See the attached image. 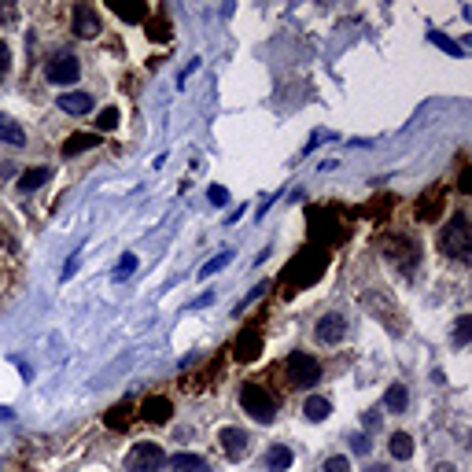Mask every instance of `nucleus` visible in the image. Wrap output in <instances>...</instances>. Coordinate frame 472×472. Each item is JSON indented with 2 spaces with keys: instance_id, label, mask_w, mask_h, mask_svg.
I'll list each match as a JSON object with an SVG mask.
<instances>
[{
  "instance_id": "nucleus-1",
  "label": "nucleus",
  "mask_w": 472,
  "mask_h": 472,
  "mask_svg": "<svg viewBox=\"0 0 472 472\" xmlns=\"http://www.w3.org/2000/svg\"><path fill=\"white\" fill-rule=\"evenodd\" d=\"M439 251L447 255V259H454V262H468L472 259V233H468L465 210H457L447 222V229H443V236H439Z\"/></svg>"
},
{
  "instance_id": "nucleus-2",
  "label": "nucleus",
  "mask_w": 472,
  "mask_h": 472,
  "mask_svg": "<svg viewBox=\"0 0 472 472\" xmlns=\"http://www.w3.org/2000/svg\"><path fill=\"white\" fill-rule=\"evenodd\" d=\"M240 406H244V413L251 421H259V424H269L277 417V398L269 395L266 384H259V380L244 384V391H240Z\"/></svg>"
},
{
  "instance_id": "nucleus-3",
  "label": "nucleus",
  "mask_w": 472,
  "mask_h": 472,
  "mask_svg": "<svg viewBox=\"0 0 472 472\" xmlns=\"http://www.w3.org/2000/svg\"><path fill=\"white\" fill-rule=\"evenodd\" d=\"M284 373H288V384H292V388H303V391H310L313 384L321 380V362L313 358V354L295 351L292 358H288V365H284Z\"/></svg>"
},
{
  "instance_id": "nucleus-4",
  "label": "nucleus",
  "mask_w": 472,
  "mask_h": 472,
  "mask_svg": "<svg viewBox=\"0 0 472 472\" xmlns=\"http://www.w3.org/2000/svg\"><path fill=\"white\" fill-rule=\"evenodd\" d=\"M325 262H328V255H325V251L306 248V251L292 262L295 269L288 274V288H292V284H295V288H303V284H313V281H318V277L325 274Z\"/></svg>"
},
{
  "instance_id": "nucleus-5",
  "label": "nucleus",
  "mask_w": 472,
  "mask_h": 472,
  "mask_svg": "<svg viewBox=\"0 0 472 472\" xmlns=\"http://www.w3.org/2000/svg\"><path fill=\"white\" fill-rule=\"evenodd\" d=\"M384 255L395 259V266H403V274H413V266H417V259H421V248H417V240H413V236L395 233V236L384 240Z\"/></svg>"
},
{
  "instance_id": "nucleus-6",
  "label": "nucleus",
  "mask_w": 472,
  "mask_h": 472,
  "mask_svg": "<svg viewBox=\"0 0 472 472\" xmlns=\"http://www.w3.org/2000/svg\"><path fill=\"white\" fill-rule=\"evenodd\" d=\"M166 465V454L159 443H137L126 457V472H159Z\"/></svg>"
},
{
  "instance_id": "nucleus-7",
  "label": "nucleus",
  "mask_w": 472,
  "mask_h": 472,
  "mask_svg": "<svg viewBox=\"0 0 472 472\" xmlns=\"http://www.w3.org/2000/svg\"><path fill=\"white\" fill-rule=\"evenodd\" d=\"M45 74H48V81L52 85H70V81H78L81 78V63L74 60V55H52L48 60V67H45Z\"/></svg>"
},
{
  "instance_id": "nucleus-8",
  "label": "nucleus",
  "mask_w": 472,
  "mask_h": 472,
  "mask_svg": "<svg viewBox=\"0 0 472 472\" xmlns=\"http://www.w3.org/2000/svg\"><path fill=\"white\" fill-rule=\"evenodd\" d=\"M170 413H174V406H170V398H163V395H148L144 403H140V417L148 424H166Z\"/></svg>"
},
{
  "instance_id": "nucleus-9",
  "label": "nucleus",
  "mask_w": 472,
  "mask_h": 472,
  "mask_svg": "<svg viewBox=\"0 0 472 472\" xmlns=\"http://www.w3.org/2000/svg\"><path fill=\"white\" fill-rule=\"evenodd\" d=\"M313 336H318V343H339L347 336V321H343L339 313H325L318 321V328H313Z\"/></svg>"
},
{
  "instance_id": "nucleus-10",
  "label": "nucleus",
  "mask_w": 472,
  "mask_h": 472,
  "mask_svg": "<svg viewBox=\"0 0 472 472\" xmlns=\"http://www.w3.org/2000/svg\"><path fill=\"white\" fill-rule=\"evenodd\" d=\"M222 450L229 461H240V457L248 454V432L244 428H225L222 432Z\"/></svg>"
},
{
  "instance_id": "nucleus-11",
  "label": "nucleus",
  "mask_w": 472,
  "mask_h": 472,
  "mask_svg": "<svg viewBox=\"0 0 472 472\" xmlns=\"http://www.w3.org/2000/svg\"><path fill=\"white\" fill-rule=\"evenodd\" d=\"M74 34L78 37H96L100 34V19L89 4H78L74 8Z\"/></svg>"
},
{
  "instance_id": "nucleus-12",
  "label": "nucleus",
  "mask_w": 472,
  "mask_h": 472,
  "mask_svg": "<svg viewBox=\"0 0 472 472\" xmlns=\"http://www.w3.org/2000/svg\"><path fill=\"white\" fill-rule=\"evenodd\" d=\"M236 358L240 362L259 358V328H244V332L236 336Z\"/></svg>"
},
{
  "instance_id": "nucleus-13",
  "label": "nucleus",
  "mask_w": 472,
  "mask_h": 472,
  "mask_svg": "<svg viewBox=\"0 0 472 472\" xmlns=\"http://www.w3.org/2000/svg\"><path fill=\"white\" fill-rule=\"evenodd\" d=\"M292 468V447H284V443H274L266 454V472H284Z\"/></svg>"
},
{
  "instance_id": "nucleus-14",
  "label": "nucleus",
  "mask_w": 472,
  "mask_h": 472,
  "mask_svg": "<svg viewBox=\"0 0 472 472\" xmlns=\"http://www.w3.org/2000/svg\"><path fill=\"white\" fill-rule=\"evenodd\" d=\"M170 468L174 472H210L207 457H199V454H174L170 457Z\"/></svg>"
},
{
  "instance_id": "nucleus-15",
  "label": "nucleus",
  "mask_w": 472,
  "mask_h": 472,
  "mask_svg": "<svg viewBox=\"0 0 472 472\" xmlns=\"http://www.w3.org/2000/svg\"><path fill=\"white\" fill-rule=\"evenodd\" d=\"M60 107L67 114H89L93 111V96L89 93H63L60 96Z\"/></svg>"
},
{
  "instance_id": "nucleus-16",
  "label": "nucleus",
  "mask_w": 472,
  "mask_h": 472,
  "mask_svg": "<svg viewBox=\"0 0 472 472\" xmlns=\"http://www.w3.org/2000/svg\"><path fill=\"white\" fill-rule=\"evenodd\" d=\"M439 203H443V189H428L424 196H421V210H417V218L421 222H436L439 218Z\"/></svg>"
},
{
  "instance_id": "nucleus-17",
  "label": "nucleus",
  "mask_w": 472,
  "mask_h": 472,
  "mask_svg": "<svg viewBox=\"0 0 472 472\" xmlns=\"http://www.w3.org/2000/svg\"><path fill=\"white\" fill-rule=\"evenodd\" d=\"M111 11L119 19H126V22H140V19H148V4L140 0V4H126V0H111Z\"/></svg>"
},
{
  "instance_id": "nucleus-18",
  "label": "nucleus",
  "mask_w": 472,
  "mask_h": 472,
  "mask_svg": "<svg viewBox=\"0 0 472 472\" xmlns=\"http://www.w3.org/2000/svg\"><path fill=\"white\" fill-rule=\"evenodd\" d=\"M89 148H96V137L93 133H70L67 144H63V155H67V159H74V155L89 151Z\"/></svg>"
},
{
  "instance_id": "nucleus-19",
  "label": "nucleus",
  "mask_w": 472,
  "mask_h": 472,
  "mask_svg": "<svg viewBox=\"0 0 472 472\" xmlns=\"http://www.w3.org/2000/svg\"><path fill=\"white\" fill-rule=\"evenodd\" d=\"M303 413H306L313 424H318V421H328V413H332V403H328V398H321V395H310L306 406H303Z\"/></svg>"
},
{
  "instance_id": "nucleus-20",
  "label": "nucleus",
  "mask_w": 472,
  "mask_h": 472,
  "mask_svg": "<svg viewBox=\"0 0 472 472\" xmlns=\"http://www.w3.org/2000/svg\"><path fill=\"white\" fill-rule=\"evenodd\" d=\"M0 140H4V144H15V148L26 140L22 126H19L15 119H8V114H0Z\"/></svg>"
},
{
  "instance_id": "nucleus-21",
  "label": "nucleus",
  "mask_w": 472,
  "mask_h": 472,
  "mask_svg": "<svg viewBox=\"0 0 472 472\" xmlns=\"http://www.w3.org/2000/svg\"><path fill=\"white\" fill-rule=\"evenodd\" d=\"M384 406H388L391 413H403L410 406V391H406V384H391L388 395H384Z\"/></svg>"
},
{
  "instance_id": "nucleus-22",
  "label": "nucleus",
  "mask_w": 472,
  "mask_h": 472,
  "mask_svg": "<svg viewBox=\"0 0 472 472\" xmlns=\"http://www.w3.org/2000/svg\"><path fill=\"white\" fill-rule=\"evenodd\" d=\"M48 177H52L48 166H34V170H26V174L19 177V189H22V192H34V189H41Z\"/></svg>"
},
{
  "instance_id": "nucleus-23",
  "label": "nucleus",
  "mask_w": 472,
  "mask_h": 472,
  "mask_svg": "<svg viewBox=\"0 0 472 472\" xmlns=\"http://www.w3.org/2000/svg\"><path fill=\"white\" fill-rule=\"evenodd\" d=\"M130 413H133L130 403H119V406H111V410L104 413V424H107V428H119V432H122V428L130 424Z\"/></svg>"
},
{
  "instance_id": "nucleus-24",
  "label": "nucleus",
  "mask_w": 472,
  "mask_h": 472,
  "mask_svg": "<svg viewBox=\"0 0 472 472\" xmlns=\"http://www.w3.org/2000/svg\"><path fill=\"white\" fill-rule=\"evenodd\" d=\"M388 450H391V457L406 461V457H413V439H410L406 432H395V436H391V443H388Z\"/></svg>"
},
{
  "instance_id": "nucleus-25",
  "label": "nucleus",
  "mask_w": 472,
  "mask_h": 472,
  "mask_svg": "<svg viewBox=\"0 0 472 472\" xmlns=\"http://www.w3.org/2000/svg\"><path fill=\"white\" fill-rule=\"evenodd\" d=\"M428 41H432L436 48H443L447 55H454V60H457V55H461V45H457V41H450L447 34H439V30H428Z\"/></svg>"
},
{
  "instance_id": "nucleus-26",
  "label": "nucleus",
  "mask_w": 472,
  "mask_h": 472,
  "mask_svg": "<svg viewBox=\"0 0 472 472\" xmlns=\"http://www.w3.org/2000/svg\"><path fill=\"white\" fill-rule=\"evenodd\" d=\"M133 274H137V255L126 251L122 259H119V266H114V281H130Z\"/></svg>"
},
{
  "instance_id": "nucleus-27",
  "label": "nucleus",
  "mask_w": 472,
  "mask_h": 472,
  "mask_svg": "<svg viewBox=\"0 0 472 472\" xmlns=\"http://www.w3.org/2000/svg\"><path fill=\"white\" fill-rule=\"evenodd\" d=\"M468 339H472V318H457L454 321V343H457V347H465Z\"/></svg>"
},
{
  "instance_id": "nucleus-28",
  "label": "nucleus",
  "mask_w": 472,
  "mask_h": 472,
  "mask_svg": "<svg viewBox=\"0 0 472 472\" xmlns=\"http://www.w3.org/2000/svg\"><path fill=\"white\" fill-rule=\"evenodd\" d=\"M119 122H122L119 107H104V111H100V119H96V130H114Z\"/></svg>"
},
{
  "instance_id": "nucleus-29",
  "label": "nucleus",
  "mask_w": 472,
  "mask_h": 472,
  "mask_svg": "<svg viewBox=\"0 0 472 472\" xmlns=\"http://www.w3.org/2000/svg\"><path fill=\"white\" fill-rule=\"evenodd\" d=\"M225 262H229V251H222V255H218V259H210V262H207L203 269H199V277H203V281H207L210 274H218V269H222Z\"/></svg>"
},
{
  "instance_id": "nucleus-30",
  "label": "nucleus",
  "mask_w": 472,
  "mask_h": 472,
  "mask_svg": "<svg viewBox=\"0 0 472 472\" xmlns=\"http://www.w3.org/2000/svg\"><path fill=\"white\" fill-rule=\"evenodd\" d=\"M325 472H351V461H347V457H328V461H325Z\"/></svg>"
},
{
  "instance_id": "nucleus-31",
  "label": "nucleus",
  "mask_w": 472,
  "mask_h": 472,
  "mask_svg": "<svg viewBox=\"0 0 472 472\" xmlns=\"http://www.w3.org/2000/svg\"><path fill=\"white\" fill-rule=\"evenodd\" d=\"M148 37H151V41H166V37H170V26H166L163 19L151 22V26H148Z\"/></svg>"
},
{
  "instance_id": "nucleus-32",
  "label": "nucleus",
  "mask_w": 472,
  "mask_h": 472,
  "mask_svg": "<svg viewBox=\"0 0 472 472\" xmlns=\"http://www.w3.org/2000/svg\"><path fill=\"white\" fill-rule=\"evenodd\" d=\"M207 196H210V203H214V207H225V203H229V192L222 189V184H210V192H207Z\"/></svg>"
},
{
  "instance_id": "nucleus-33",
  "label": "nucleus",
  "mask_w": 472,
  "mask_h": 472,
  "mask_svg": "<svg viewBox=\"0 0 472 472\" xmlns=\"http://www.w3.org/2000/svg\"><path fill=\"white\" fill-rule=\"evenodd\" d=\"M8 70H11V52H8L4 41H0V78H8Z\"/></svg>"
},
{
  "instance_id": "nucleus-34",
  "label": "nucleus",
  "mask_w": 472,
  "mask_h": 472,
  "mask_svg": "<svg viewBox=\"0 0 472 472\" xmlns=\"http://www.w3.org/2000/svg\"><path fill=\"white\" fill-rule=\"evenodd\" d=\"M351 447H354V454H369V439H365V436H354Z\"/></svg>"
},
{
  "instance_id": "nucleus-35",
  "label": "nucleus",
  "mask_w": 472,
  "mask_h": 472,
  "mask_svg": "<svg viewBox=\"0 0 472 472\" xmlns=\"http://www.w3.org/2000/svg\"><path fill=\"white\" fill-rule=\"evenodd\" d=\"M457 184H461V192H472V170H461V181Z\"/></svg>"
},
{
  "instance_id": "nucleus-36",
  "label": "nucleus",
  "mask_w": 472,
  "mask_h": 472,
  "mask_svg": "<svg viewBox=\"0 0 472 472\" xmlns=\"http://www.w3.org/2000/svg\"><path fill=\"white\" fill-rule=\"evenodd\" d=\"M74 269H78V255H70V262H67V269H63V281L74 277Z\"/></svg>"
},
{
  "instance_id": "nucleus-37",
  "label": "nucleus",
  "mask_w": 472,
  "mask_h": 472,
  "mask_svg": "<svg viewBox=\"0 0 472 472\" xmlns=\"http://www.w3.org/2000/svg\"><path fill=\"white\" fill-rule=\"evenodd\" d=\"M0 19L11 22V19H15V8H0Z\"/></svg>"
},
{
  "instance_id": "nucleus-38",
  "label": "nucleus",
  "mask_w": 472,
  "mask_h": 472,
  "mask_svg": "<svg viewBox=\"0 0 472 472\" xmlns=\"http://www.w3.org/2000/svg\"><path fill=\"white\" fill-rule=\"evenodd\" d=\"M436 472H454V465H436Z\"/></svg>"
}]
</instances>
